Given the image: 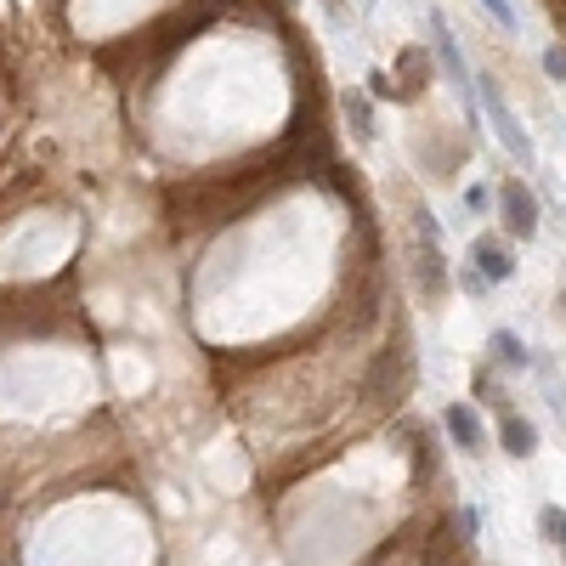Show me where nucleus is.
<instances>
[{
  "label": "nucleus",
  "instance_id": "nucleus-1",
  "mask_svg": "<svg viewBox=\"0 0 566 566\" xmlns=\"http://www.w3.org/2000/svg\"><path fill=\"white\" fill-rule=\"evenodd\" d=\"M476 108H487V125H493L498 148H505V153L521 164V171H539V148H532L521 114L510 108V96L498 91V80H493V74H482V80H476Z\"/></svg>",
  "mask_w": 566,
  "mask_h": 566
},
{
  "label": "nucleus",
  "instance_id": "nucleus-2",
  "mask_svg": "<svg viewBox=\"0 0 566 566\" xmlns=\"http://www.w3.org/2000/svg\"><path fill=\"white\" fill-rule=\"evenodd\" d=\"M430 35H437V62H442L448 85L464 96V108H471V119H476V80H471V62H464V51H459V41H453V28H448L442 12H430Z\"/></svg>",
  "mask_w": 566,
  "mask_h": 566
},
{
  "label": "nucleus",
  "instance_id": "nucleus-3",
  "mask_svg": "<svg viewBox=\"0 0 566 566\" xmlns=\"http://www.w3.org/2000/svg\"><path fill=\"white\" fill-rule=\"evenodd\" d=\"M498 210H505V232H510V239H539V198L527 193V182H505V187H498Z\"/></svg>",
  "mask_w": 566,
  "mask_h": 566
},
{
  "label": "nucleus",
  "instance_id": "nucleus-4",
  "mask_svg": "<svg viewBox=\"0 0 566 566\" xmlns=\"http://www.w3.org/2000/svg\"><path fill=\"white\" fill-rule=\"evenodd\" d=\"M471 273H476L482 284H510V278H516V255L498 244V239H476V244H471Z\"/></svg>",
  "mask_w": 566,
  "mask_h": 566
},
{
  "label": "nucleus",
  "instance_id": "nucleus-5",
  "mask_svg": "<svg viewBox=\"0 0 566 566\" xmlns=\"http://www.w3.org/2000/svg\"><path fill=\"white\" fill-rule=\"evenodd\" d=\"M442 425H448V437H453L459 453H482V442H487V437H482V419L464 408V403H448V408H442Z\"/></svg>",
  "mask_w": 566,
  "mask_h": 566
},
{
  "label": "nucleus",
  "instance_id": "nucleus-6",
  "mask_svg": "<svg viewBox=\"0 0 566 566\" xmlns=\"http://www.w3.org/2000/svg\"><path fill=\"white\" fill-rule=\"evenodd\" d=\"M498 442H505L510 459H532V448H539V430H532L521 414H505V425H498Z\"/></svg>",
  "mask_w": 566,
  "mask_h": 566
},
{
  "label": "nucleus",
  "instance_id": "nucleus-7",
  "mask_svg": "<svg viewBox=\"0 0 566 566\" xmlns=\"http://www.w3.org/2000/svg\"><path fill=\"white\" fill-rule=\"evenodd\" d=\"M487 346H493V357L505 362V369H532V351H527V340L516 335V328H493Z\"/></svg>",
  "mask_w": 566,
  "mask_h": 566
},
{
  "label": "nucleus",
  "instance_id": "nucleus-8",
  "mask_svg": "<svg viewBox=\"0 0 566 566\" xmlns=\"http://www.w3.org/2000/svg\"><path fill=\"white\" fill-rule=\"evenodd\" d=\"M340 103H346V119H351V130H357V142H374V108H369V96L346 91Z\"/></svg>",
  "mask_w": 566,
  "mask_h": 566
},
{
  "label": "nucleus",
  "instance_id": "nucleus-9",
  "mask_svg": "<svg viewBox=\"0 0 566 566\" xmlns=\"http://www.w3.org/2000/svg\"><path fill=\"white\" fill-rule=\"evenodd\" d=\"M539 527H544V544H566V510H555V505H544V516H539Z\"/></svg>",
  "mask_w": 566,
  "mask_h": 566
},
{
  "label": "nucleus",
  "instance_id": "nucleus-10",
  "mask_svg": "<svg viewBox=\"0 0 566 566\" xmlns=\"http://www.w3.org/2000/svg\"><path fill=\"white\" fill-rule=\"evenodd\" d=\"M482 12H487L498 28H510V35L521 28V18H516V7H510V0H482Z\"/></svg>",
  "mask_w": 566,
  "mask_h": 566
},
{
  "label": "nucleus",
  "instance_id": "nucleus-11",
  "mask_svg": "<svg viewBox=\"0 0 566 566\" xmlns=\"http://www.w3.org/2000/svg\"><path fill=\"white\" fill-rule=\"evenodd\" d=\"M544 74H550V80H566V51H561V46L544 51Z\"/></svg>",
  "mask_w": 566,
  "mask_h": 566
},
{
  "label": "nucleus",
  "instance_id": "nucleus-12",
  "mask_svg": "<svg viewBox=\"0 0 566 566\" xmlns=\"http://www.w3.org/2000/svg\"><path fill=\"white\" fill-rule=\"evenodd\" d=\"M464 205H471V210H487V187H464Z\"/></svg>",
  "mask_w": 566,
  "mask_h": 566
},
{
  "label": "nucleus",
  "instance_id": "nucleus-13",
  "mask_svg": "<svg viewBox=\"0 0 566 566\" xmlns=\"http://www.w3.org/2000/svg\"><path fill=\"white\" fill-rule=\"evenodd\" d=\"M561 550H566V544H561Z\"/></svg>",
  "mask_w": 566,
  "mask_h": 566
}]
</instances>
